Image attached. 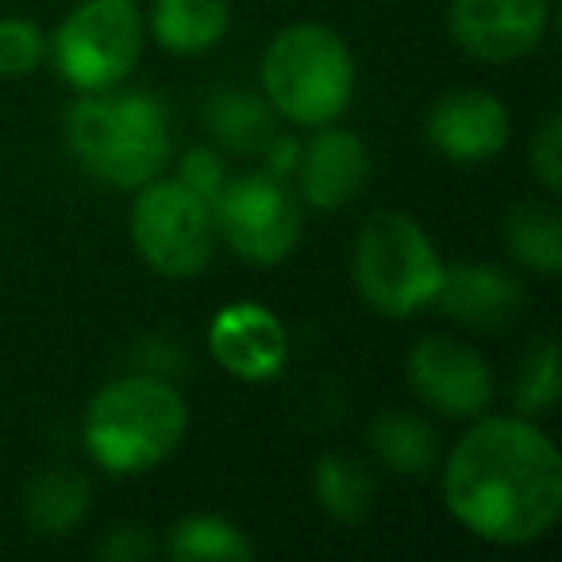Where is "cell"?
Wrapping results in <instances>:
<instances>
[{
    "mask_svg": "<svg viewBox=\"0 0 562 562\" xmlns=\"http://www.w3.org/2000/svg\"><path fill=\"white\" fill-rule=\"evenodd\" d=\"M443 501L485 543H536L562 516V454L528 416H477L443 462Z\"/></svg>",
    "mask_w": 562,
    "mask_h": 562,
    "instance_id": "1",
    "label": "cell"
},
{
    "mask_svg": "<svg viewBox=\"0 0 562 562\" xmlns=\"http://www.w3.org/2000/svg\"><path fill=\"white\" fill-rule=\"evenodd\" d=\"M66 143L104 186L139 189L170 158V116L139 89H97L66 112Z\"/></svg>",
    "mask_w": 562,
    "mask_h": 562,
    "instance_id": "2",
    "label": "cell"
},
{
    "mask_svg": "<svg viewBox=\"0 0 562 562\" xmlns=\"http://www.w3.org/2000/svg\"><path fill=\"white\" fill-rule=\"evenodd\" d=\"M186 397L162 378H116L86 408L89 459L112 477L147 474L186 436Z\"/></svg>",
    "mask_w": 562,
    "mask_h": 562,
    "instance_id": "3",
    "label": "cell"
},
{
    "mask_svg": "<svg viewBox=\"0 0 562 562\" xmlns=\"http://www.w3.org/2000/svg\"><path fill=\"white\" fill-rule=\"evenodd\" d=\"M262 89L278 116L297 127H324L355 97V55L331 27L293 24L262 55Z\"/></svg>",
    "mask_w": 562,
    "mask_h": 562,
    "instance_id": "4",
    "label": "cell"
},
{
    "mask_svg": "<svg viewBox=\"0 0 562 562\" xmlns=\"http://www.w3.org/2000/svg\"><path fill=\"white\" fill-rule=\"evenodd\" d=\"M443 270L436 243L405 212H374L351 247V278L359 297L390 321L436 305Z\"/></svg>",
    "mask_w": 562,
    "mask_h": 562,
    "instance_id": "5",
    "label": "cell"
},
{
    "mask_svg": "<svg viewBox=\"0 0 562 562\" xmlns=\"http://www.w3.org/2000/svg\"><path fill=\"white\" fill-rule=\"evenodd\" d=\"M216 212L181 178H150L132 204V243L162 278H193L216 250Z\"/></svg>",
    "mask_w": 562,
    "mask_h": 562,
    "instance_id": "6",
    "label": "cell"
},
{
    "mask_svg": "<svg viewBox=\"0 0 562 562\" xmlns=\"http://www.w3.org/2000/svg\"><path fill=\"white\" fill-rule=\"evenodd\" d=\"M143 55V16L132 0H81L55 32V66L81 93L112 89Z\"/></svg>",
    "mask_w": 562,
    "mask_h": 562,
    "instance_id": "7",
    "label": "cell"
},
{
    "mask_svg": "<svg viewBox=\"0 0 562 562\" xmlns=\"http://www.w3.org/2000/svg\"><path fill=\"white\" fill-rule=\"evenodd\" d=\"M216 232L250 266H278L301 239V204L273 173H243L224 181L212 201Z\"/></svg>",
    "mask_w": 562,
    "mask_h": 562,
    "instance_id": "8",
    "label": "cell"
},
{
    "mask_svg": "<svg viewBox=\"0 0 562 562\" xmlns=\"http://www.w3.org/2000/svg\"><path fill=\"white\" fill-rule=\"evenodd\" d=\"M405 374L413 393L451 420H477L493 405V370L470 344L451 336H424L408 351Z\"/></svg>",
    "mask_w": 562,
    "mask_h": 562,
    "instance_id": "9",
    "label": "cell"
},
{
    "mask_svg": "<svg viewBox=\"0 0 562 562\" xmlns=\"http://www.w3.org/2000/svg\"><path fill=\"white\" fill-rule=\"evenodd\" d=\"M551 24L547 0H451L447 27L459 50L482 63H513L543 43Z\"/></svg>",
    "mask_w": 562,
    "mask_h": 562,
    "instance_id": "10",
    "label": "cell"
},
{
    "mask_svg": "<svg viewBox=\"0 0 562 562\" xmlns=\"http://www.w3.org/2000/svg\"><path fill=\"white\" fill-rule=\"evenodd\" d=\"M424 132L443 158L459 166H477L505 150L513 116L501 104V97L485 89H454L431 104Z\"/></svg>",
    "mask_w": 562,
    "mask_h": 562,
    "instance_id": "11",
    "label": "cell"
},
{
    "mask_svg": "<svg viewBox=\"0 0 562 562\" xmlns=\"http://www.w3.org/2000/svg\"><path fill=\"white\" fill-rule=\"evenodd\" d=\"M209 351L239 382H270L290 359V336L270 308L239 301L216 313L209 328Z\"/></svg>",
    "mask_w": 562,
    "mask_h": 562,
    "instance_id": "12",
    "label": "cell"
},
{
    "mask_svg": "<svg viewBox=\"0 0 562 562\" xmlns=\"http://www.w3.org/2000/svg\"><path fill=\"white\" fill-rule=\"evenodd\" d=\"M297 181L305 204L321 212H336L362 193L370 178V150L355 132L324 124L297 155Z\"/></svg>",
    "mask_w": 562,
    "mask_h": 562,
    "instance_id": "13",
    "label": "cell"
},
{
    "mask_svg": "<svg viewBox=\"0 0 562 562\" xmlns=\"http://www.w3.org/2000/svg\"><path fill=\"white\" fill-rule=\"evenodd\" d=\"M436 305L467 328L497 331L508 328L524 308V290L513 273L497 266H454L443 270Z\"/></svg>",
    "mask_w": 562,
    "mask_h": 562,
    "instance_id": "14",
    "label": "cell"
},
{
    "mask_svg": "<svg viewBox=\"0 0 562 562\" xmlns=\"http://www.w3.org/2000/svg\"><path fill=\"white\" fill-rule=\"evenodd\" d=\"M232 27V4L227 0H155L150 12V35L170 55H204Z\"/></svg>",
    "mask_w": 562,
    "mask_h": 562,
    "instance_id": "15",
    "label": "cell"
},
{
    "mask_svg": "<svg viewBox=\"0 0 562 562\" xmlns=\"http://www.w3.org/2000/svg\"><path fill=\"white\" fill-rule=\"evenodd\" d=\"M89 501H93V485H89L86 474L66 467L47 470V474H40L27 485V497H24L27 528L47 539L66 536V531L86 520Z\"/></svg>",
    "mask_w": 562,
    "mask_h": 562,
    "instance_id": "16",
    "label": "cell"
},
{
    "mask_svg": "<svg viewBox=\"0 0 562 562\" xmlns=\"http://www.w3.org/2000/svg\"><path fill=\"white\" fill-rule=\"evenodd\" d=\"M370 447L393 474L424 477L439 462L436 428L416 413H401V408H390V413H382L370 424Z\"/></svg>",
    "mask_w": 562,
    "mask_h": 562,
    "instance_id": "17",
    "label": "cell"
},
{
    "mask_svg": "<svg viewBox=\"0 0 562 562\" xmlns=\"http://www.w3.org/2000/svg\"><path fill=\"white\" fill-rule=\"evenodd\" d=\"M505 247L520 266L554 278L562 270V216L539 201L516 204L505 216Z\"/></svg>",
    "mask_w": 562,
    "mask_h": 562,
    "instance_id": "18",
    "label": "cell"
},
{
    "mask_svg": "<svg viewBox=\"0 0 562 562\" xmlns=\"http://www.w3.org/2000/svg\"><path fill=\"white\" fill-rule=\"evenodd\" d=\"M204 124L216 135V143H224L235 155H250L262 150L273 135V109L266 101H258L255 93L243 89H224L209 101L204 109Z\"/></svg>",
    "mask_w": 562,
    "mask_h": 562,
    "instance_id": "19",
    "label": "cell"
},
{
    "mask_svg": "<svg viewBox=\"0 0 562 562\" xmlns=\"http://www.w3.org/2000/svg\"><path fill=\"white\" fill-rule=\"evenodd\" d=\"M316 501L336 520H362L374 508V474L355 454H324L313 474Z\"/></svg>",
    "mask_w": 562,
    "mask_h": 562,
    "instance_id": "20",
    "label": "cell"
},
{
    "mask_svg": "<svg viewBox=\"0 0 562 562\" xmlns=\"http://www.w3.org/2000/svg\"><path fill=\"white\" fill-rule=\"evenodd\" d=\"M166 551L178 562H247L255 554V547L232 520L201 513L173 524Z\"/></svg>",
    "mask_w": 562,
    "mask_h": 562,
    "instance_id": "21",
    "label": "cell"
},
{
    "mask_svg": "<svg viewBox=\"0 0 562 562\" xmlns=\"http://www.w3.org/2000/svg\"><path fill=\"white\" fill-rule=\"evenodd\" d=\"M559 347L554 339H543L536 351L528 355L520 370V382H516V408L520 416H547L559 405Z\"/></svg>",
    "mask_w": 562,
    "mask_h": 562,
    "instance_id": "22",
    "label": "cell"
},
{
    "mask_svg": "<svg viewBox=\"0 0 562 562\" xmlns=\"http://www.w3.org/2000/svg\"><path fill=\"white\" fill-rule=\"evenodd\" d=\"M47 40L32 20H0V78H27L43 63Z\"/></svg>",
    "mask_w": 562,
    "mask_h": 562,
    "instance_id": "23",
    "label": "cell"
},
{
    "mask_svg": "<svg viewBox=\"0 0 562 562\" xmlns=\"http://www.w3.org/2000/svg\"><path fill=\"white\" fill-rule=\"evenodd\" d=\"M528 162L536 181L547 193H559L562 189V116L559 112H547L543 124H539L536 139L528 147Z\"/></svg>",
    "mask_w": 562,
    "mask_h": 562,
    "instance_id": "24",
    "label": "cell"
},
{
    "mask_svg": "<svg viewBox=\"0 0 562 562\" xmlns=\"http://www.w3.org/2000/svg\"><path fill=\"white\" fill-rule=\"evenodd\" d=\"M186 186H193L196 193H204L209 201H216V193L224 189V162H220V155H212V150H189L186 158H181V173H178Z\"/></svg>",
    "mask_w": 562,
    "mask_h": 562,
    "instance_id": "25",
    "label": "cell"
},
{
    "mask_svg": "<svg viewBox=\"0 0 562 562\" xmlns=\"http://www.w3.org/2000/svg\"><path fill=\"white\" fill-rule=\"evenodd\" d=\"M97 551L112 562H135V559H147V554L155 551V543H150L143 528H112L109 539H104Z\"/></svg>",
    "mask_w": 562,
    "mask_h": 562,
    "instance_id": "26",
    "label": "cell"
},
{
    "mask_svg": "<svg viewBox=\"0 0 562 562\" xmlns=\"http://www.w3.org/2000/svg\"><path fill=\"white\" fill-rule=\"evenodd\" d=\"M262 150H270V170H266V173H273V178L290 173L293 166H297V155H301V147L293 139H273V135H270V143H266Z\"/></svg>",
    "mask_w": 562,
    "mask_h": 562,
    "instance_id": "27",
    "label": "cell"
}]
</instances>
